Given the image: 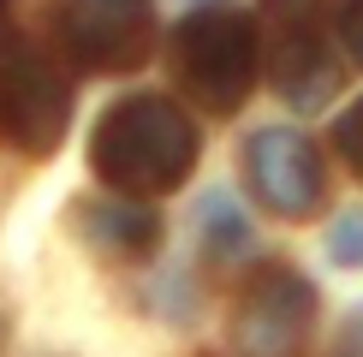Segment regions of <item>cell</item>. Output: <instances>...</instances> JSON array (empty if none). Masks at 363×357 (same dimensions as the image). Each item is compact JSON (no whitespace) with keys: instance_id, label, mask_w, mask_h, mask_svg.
<instances>
[{"instance_id":"8","label":"cell","mask_w":363,"mask_h":357,"mask_svg":"<svg viewBox=\"0 0 363 357\" xmlns=\"http://www.w3.org/2000/svg\"><path fill=\"white\" fill-rule=\"evenodd\" d=\"M78 232L101 250V256L138 262V256H155L161 215L149 203H131V197H89V203H78Z\"/></svg>"},{"instance_id":"11","label":"cell","mask_w":363,"mask_h":357,"mask_svg":"<svg viewBox=\"0 0 363 357\" xmlns=\"http://www.w3.org/2000/svg\"><path fill=\"white\" fill-rule=\"evenodd\" d=\"M334 149L352 161V173L363 178V101H352V108L334 119Z\"/></svg>"},{"instance_id":"12","label":"cell","mask_w":363,"mask_h":357,"mask_svg":"<svg viewBox=\"0 0 363 357\" xmlns=\"http://www.w3.org/2000/svg\"><path fill=\"white\" fill-rule=\"evenodd\" d=\"M280 30H315V0H268Z\"/></svg>"},{"instance_id":"10","label":"cell","mask_w":363,"mask_h":357,"mask_svg":"<svg viewBox=\"0 0 363 357\" xmlns=\"http://www.w3.org/2000/svg\"><path fill=\"white\" fill-rule=\"evenodd\" d=\"M328 256L340 268H363V208H345L328 232Z\"/></svg>"},{"instance_id":"6","label":"cell","mask_w":363,"mask_h":357,"mask_svg":"<svg viewBox=\"0 0 363 357\" xmlns=\"http://www.w3.org/2000/svg\"><path fill=\"white\" fill-rule=\"evenodd\" d=\"M245 178L256 203L280 220H310L322 203V155L292 125H262L245 143Z\"/></svg>"},{"instance_id":"3","label":"cell","mask_w":363,"mask_h":357,"mask_svg":"<svg viewBox=\"0 0 363 357\" xmlns=\"http://www.w3.org/2000/svg\"><path fill=\"white\" fill-rule=\"evenodd\" d=\"M72 84L30 36H0V143L42 161L66 143Z\"/></svg>"},{"instance_id":"2","label":"cell","mask_w":363,"mask_h":357,"mask_svg":"<svg viewBox=\"0 0 363 357\" xmlns=\"http://www.w3.org/2000/svg\"><path fill=\"white\" fill-rule=\"evenodd\" d=\"M167 66L203 113H238L256 84V24L245 12H191L167 42Z\"/></svg>"},{"instance_id":"15","label":"cell","mask_w":363,"mask_h":357,"mask_svg":"<svg viewBox=\"0 0 363 357\" xmlns=\"http://www.w3.org/2000/svg\"><path fill=\"white\" fill-rule=\"evenodd\" d=\"M113 6H143V0H113Z\"/></svg>"},{"instance_id":"9","label":"cell","mask_w":363,"mask_h":357,"mask_svg":"<svg viewBox=\"0 0 363 357\" xmlns=\"http://www.w3.org/2000/svg\"><path fill=\"white\" fill-rule=\"evenodd\" d=\"M196 238H203V256H215V262H238V256L256 250V232H250L245 208L226 197V191H208L203 197V208H196Z\"/></svg>"},{"instance_id":"4","label":"cell","mask_w":363,"mask_h":357,"mask_svg":"<svg viewBox=\"0 0 363 357\" xmlns=\"http://www.w3.org/2000/svg\"><path fill=\"white\" fill-rule=\"evenodd\" d=\"M315 327V286L298 268H262L238 298L233 346L245 357H304Z\"/></svg>"},{"instance_id":"5","label":"cell","mask_w":363,"mask_h":357,"mask_svg":"<svg viewBox=\"0 0 363 357\" xmlns=\"http://www.w3.org/2000/svg\"><path fill=\"white\" fill-rule=\"evenodd\" d=\"M54 30L72 66L96 72H138L149 48H155V24L143 6H113V0H60L54 6Z\"/></svg>"},{"instance_id":"16","label":"cell","mask_w":363,"mask_h":357,"mask_svg":"<svg viewBox=\"0 0 363 357\" xmlns=\"http://www.w3.org/2000/svg\"><path fill=\"white\" fill-rule=\"evenodd\" d=\"M0 6H6V0H0Z\"/></svg>"},{"instance_id":"1","label":"cell","mask_w":363,"mask_h":357,"mask_svg":"<svg viewBox=\"0 0 363 357\" xmlns=\"http://www.w3.org/2000/svg\"><path fill=\"white\" fill-rule=\"evenodd\" d=\"M196 149H203V137L173 96H125L89 131V167L113 197L143 203L185 185L196 167Z\"/></svg>"},{"instance_id":"14","label":"cell","mask_w":363,"mask_h":357,"mask_svg":"<svg viewBox=\"0 0 363 357\" xmlns=\"http://www.w3.org/2000/svg\"><path fill=\"white\" fill-rule=\"evenodd\" d=\"M334 357H363V304L345 316V327H340V339H334Z\"/></svg>"},{"instance_id":"13","label":"cell","mask_w":363,"mask_h":357,"mask_svg":"<svg viewBox=\"0 0 363 357\" xmlns=\"http://www.w3.org/2000/svg\"><path fill=\"white\" fill-rule=\"evenodd\" d=\"M340 42H345V54L363 66V0H352V6L340 12Z\"/></svg>"},{"instance_id":"7","label":"cell","mask_w":363,"mask_h":357,"mask_svg":"<svg viewBox=\"0 0 363 357\" xmlns=\"http://www.w3.org/2000/svg\"><path fill=\"white\" fill-rule=\"evenodd\" d=\"M268 78L292 108H322L340 89V66H334V48L322 42V30H280L274 54H268Z\"/></svg>"}]
</instances>
